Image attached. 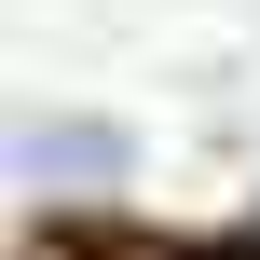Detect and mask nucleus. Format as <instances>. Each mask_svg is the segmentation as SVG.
I'll use <instances>...</instances> for the list:
<instances>
[{
	"mask_svg": "<svg viewBox=\"0 0 260 260\" xmlns=\"http://www.w3.org/2000/svg\"><path fill=\"white\" fill-rule=\"evenodd\" d=\"M96 165H123V137H96V123H41L27 137V178H96Z\"/></svg>",
	"mask_w": 260,
	"mask_h": 260,
	"instance_id": "nucleus-1",
	"label": "nucleus"
}]
</instances>
